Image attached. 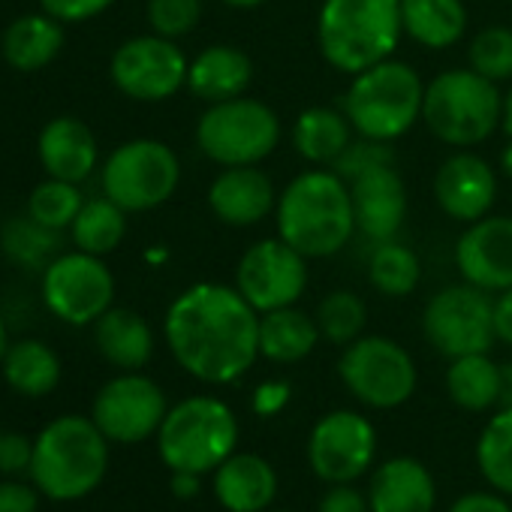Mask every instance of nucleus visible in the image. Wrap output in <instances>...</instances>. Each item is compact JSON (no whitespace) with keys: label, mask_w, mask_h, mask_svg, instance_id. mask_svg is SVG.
<instances>
[{"label":"nucleus","mask_w":512,"mask_h":512,"mask_svg":"<svg viewBox=\"0 0 512 512\" xmlns=\"http://www.w3.org/2000/svg\"><path fill=\"white\" fill-rule=\"evenodd\" d=\"M166 344L175 362L202 383H235L260 359V311L235 287L193 284L166 311Z\"/></svg>","instance_id":"obj_1"},{"label":"nucleus","mask_w":512,"mask_h":512,"mask_svg":"<svg viewBox=\"0 0 512 512\" xmlns=\"http://www.w3.org/2000/svg\"><path fill=\"white\" fill-rule=\"evenodd\" d=\"M278 238L308 260L335 256L356 232L350 184L335 169H308L296 175L275 205Z\"/></svg>","instance_id":"obj_2"},{"label":"nucleus","mask_w":512,"mask_h":512,"mask_svg":"<svg viewBox=\"0 0 512 512\" xmlns=\"http://www.w3.org/2000/svg\"><path fill=\"white\" fill-rule=\"evenodd\" d=\"M401 37V0H323L317 16V46L347 76L392 58Z\"/></svg>","instance_id":"obj_3"},{"label":"nucleus","mask_w":512,"mask_h":512,"mask_svg":"<svg viewBox=\"0 0 512 512\" xmlns=\"http://www.w3.org/2000/svg\"><path fill=\"white\" fill-rule=\"evenodd\" d=\"M109 437L88 416H61L34 440L31 479L49 500H82L106 476Z\"/></svg>","instance_id":"obj_4"},{"label":"nucleus","mask_w":512,"mask_h":512,"mask_svg":"<svg viewBox=\"0 0 512 512\" xmlns=\"http://www.w3.org/2000/svg\"><path fill=\"white\" fill-rule=\"evenodd\" d=\"M425 85L419 73L395 58H386L353 76L341 109L353 130L365 139L395 142L422 118Z\"/></svg>","instance_id":"obj_5"},{"label":"nucleus","mask_w":512,"mask_h":512,"mask_svg":"<svg viewBox=\"0 0 512 512\" xmlns=\"http://www.w3.org/2000/svg\"><path fill=\"white\" fill-rule=\"evenodd\" d=\"M422 121L440 142L473 148L503 124V94L470 67L446 70L425 85Z\"/></svg>","instance_id":"obj_6"},{"label":"nucleus","mask_w":512,"mask_h":512,"mask_svg":"<svg viewBox=\"0 0 512 512\" xmlns=\"http://www.w3.org/2000/svg\"><path fill=\"white\" fill-rule=\"evenodd\" d=\"M238 446V419L220 398L193 395L169 407L157 449L169 470L214 473Z\"/></svg>","instance_id":"obj_7"},{"label":"nucleus","mask_w":512,"mask_h":512,"mask_svg":"<svg viewBox=\"0 0 512 512\" xmlns=\"http://www.w3.org/2000/svg\"><path fill=\"white\" fill-rule=\"evenodd\" d=\"M281 142V118L260 100L211 103L196 124L199 151L217 166H260Z\"/></svg>","instance_id":"obj_8"},{"label":"nucleus","mask_w":512,"mask_h":512,"mask_svg":"<svg viewBox=\"0 0 512 512\" xmlns=\"http://www.w3.org/2000/svg\"><path fill=\"white\" fill-rule=\"evenodd\" d=\"M103 196L124 211H151L172 199L181 181L178 154L160 139H130L103 163Z\"/></svg>","instance_id":"obj_9"},{"label":"nucleus","mask_w":512,"mask_h":512,"mask_svg":"<svg viewBox=\"0 0 512 512\" xmlns=\"http://www.w3.org/2000/svg\"><path fill=\"white\" fill-rule=\"evenodd\" d=\"M338 374L350 395L374 410H395L416 392L413 356L392 338L362 335L344 347Z\"/></svg>","instance_id":"obj_10"},{"label":"nucleus","mask_w":512,"mask_h":512,"mask_svg":"<svg viewBox=\"0 0 512 512\" xmlns=\"http://www.w3.org/2000/svg\"><path fill=\"white\" fill-rule=\"evenodd\" d=\"M422 332L428 344L446 359L488 353L497 341L494 302L473 284H455L440 290L422 314Z\"/></svg>","instance_id":"obj_11"},{"label":"nucleus","mask_w":512,"mask_h":512,"mask_svg":"<svg viewBox=\"0 0 512 512\" xmlns=\"http://www.w3.org/2000/svg\"><path fill=\"white\" fill-rule=\"evenodd\" d=\"M112 299L115 278L103 256L76 247L73 253H58L43 269V302L70 326L97 323L112 308Z\"/></svg>","instance_id":"obj_12"},{"label":"nucleus","mask_w":512,"mask_h":512,"mask_svg":"<svg viewBox=\"0 0 512 512\" xmlns=\"http://www.w3.org/2000/svg\"><path fill=\"white\" fill-rule=\"evenodd\" d=\"M235 290L260 314L290 308L308 290V256L284 238L256 241L238 260Z\"/></svg>","instance_id":"obj_13"},{"label":"nucleus","mask_w":512,"mask_h":512,"mask_svg":"<svg viewBox=\"0 0 512 512\" xmlns=\"http://www.w3.org/2000/svg\"><path fill=\"white\" fill-rule=\"evenodd\" d=\"M187 67L190 61L175 40L145 34L115 49L109 76L124 97L139 103H163L187 88Z\"/></svg>","instance_id":"obj_14"},{"label":"nucleus","mask_w":512,"mask_h":512,"mask_svg":"<svg viewBox=\"0 0 512 512\" xmlns=\"http://www.w3.org/2000/svg\"><path fill=\"white\" fill-rule=\"evenodd\" d=\"M166 413L163 389L139 371H124L97 392L91 419L115 443H142L160 431Z\"/></svg>","instance_id":"obj_15"},{"label":"nucleus","mask_w":512,"mask_h":512,"mask_svg":"<svg viewBox=\"0 0 512 512\" xmlns=\"http://www.w3.org/2000/svg\"><path fill=\"white\" fill-rule=\"evenodd\" d=\"M377 455V431L356 410L326 413L308 437V464L329 482H356Z\"/></svg>","instance_id":"obj_16"},{"label":"nucleus","mask_w":512,"mask_h":512,"mask_svg":"<svg viewBox=\"0 0 512 512\" xmlns=\"http://www.w3.org/2000/svg\"><path fill=\"white\" fill-rule=\"evenodd\" d=\"M455 266L461 278L485 293L512 287V217H482L467 223L455 244Z\"/></svg>","instance_id":"obj_17"},{"label":"nucleus","mask_w":512,"mask_h":512,"mask_svg":"<svg viewBox=\"0 0 512 512\" xmlns=\"http://www.w3.org/2000/svg\"><path fill=\"white\" fill-rule=\"evenodd\" d=\"M497 196L494 169L476 154H452L434 175V199L452 220L476 223L482 220Z\"/></svg>","instance_id":"obj_18"},{"label":"nucleus","mask_w":512,"mask_h":512,"mask_svg":"<svg viewBox=\"0 0 512 512\" xmlns=\"http://www.w3.org/2000/svg\"><path fill=\"white\" fill-rule=\"evenodd\" d=\"M350 184L356 232L371 241H392L407 217V187L395 166H377Z\"/></svg>","instance_id":"obj_19"},{"label":"nucleus","mask_w":512,"mask_h":512,"mask_svg":"<svg viewBox=\"0 0 512 512\" xmlns=\"http://www.w3.org/2000/svg\"><path fill=\"white\" fill-rule=\"evenodd\" d=\"M275 205V184L260 166H226L208 187V208L226 226H256Z\"/></svg>","instance_id":"obj_20"},{"label":"nucleus","mask_w":512,"mask_h":512,"mask_svg":"<svg viewBox=\"0 0 512 512\" xmlns=\"http://www.w3.org/2000/svg\"><path fill=\"white\" fill-rule=\"evenodd\" d=\"M37 157L49 178L82 184L94 172L100 148H97V136L82 118L61 115L40 130Z\"/></svg>","instance_id":"obj_21"},{"label":"nucleus","mask_w":512,"mask_h":512,"mask_svg":"<svg viewBox=\"0 0 512 512\" xmlns=\"http://www.w3.org/2000/svg\"><path fill=\"white\" fill-rule=\"evenodd\" d=\"M437 485L428 467L416 458L398 455L380 464L368 485L371 512H434Z\"/></svg>","instance_id":"obj_22"},{"label":"nucleus","mask_w":512,"mask_h":512,"mask_svg":"<svg viewBox=\"0 0 512 512\" xmlns=\"http://www.w3.org/2000/svg\"><path fill=\"white\" fill-rule=\"evenodd\" d=\"M278 494L275 467L253 452H232L214 470V497L226 512H266Z\"/></svg>","instance_id":"obj_23"},{"label":"nucleus","mask_w":512,"mask_h":512,"mask_svg":"<svg viewBox=\"0 0 512 512\" xmlns=\"http://www.w3.org/2000/svg\"><path fill=\"white\" fill-rule=\"evenodd\" d=\"M250 79L253 64L235 46H208L187 67V91L208 106L244 97Z\"/></svg>","instance_id":"obj_24"},{"label":"nucleus","mask_w":512,"mask_h":512,"mask_svg":"<svg viewBox=\"0 0 512 512\" xmlns=\"http://www.w3.org/2000/svg\"><path fill=\"white\" fill-rule=\"evenodd\" d=\"M67 43L64 22L52 19L49 13H31L16 19L0 40L4 61L19 73H37L49 67Z\"/></svg>","instance_id":"obj_25"},{"label":"nucleus","mask_w":512,"mask_h":512,"mask_svg":"<svg viewBox=\"0 0 512 512\" xmlns=\"http://www.w3.org/2000/svg\"><path fill=\"white\" fill-rule=\"evenodd\" d=\"M94 341L100 356L121 371H139L154 353V332L148 320L130 308H109L94 323Z\"/></svg>","instance_id":"obj_26"},{"label":"nucleus","mask_w":512,"mask_h":512,"mask_svg":"<svg viewBox=\"0 0 512 512\" xmlns=\"http://www.w3.org/2000/svg\"><path fill=\"white\" fill-rule=\"evenodd\" d=\"M320 326L311 314L296 305L260 314V356L278 365L302 362L314 353L320 341Z\"/></svg>","instance_id":"obj_27"},{"label":"nucleus","mask_w":512,"mask_h":512,"mask_svg":"<svg viewBox=\"0 0 512 512\" xmlns=\"http://www.w3.org/2000/svg\"><path fill=\"white\" fill-rule=\"evenodd\" d=\"M404 34L425 49H452L467 31L461 0H401Z\"/></svg>","instance_id":"obj_28"},{"label":"nucleus","mask_w":512,"mask_h":512,"mask_svg":"<svg viewBox=\"0 0 512 512\" xmlns=\"http://www.w3.org/2000/svg\"><path fill=\"white\" fill-rule=\"evenodd\" d=\"M353 124L347 121L344 109L332 106H311L296 118L293 145L296 151L314 166H332L347 145L353 142Z\"/></svg>","instance_id":"obj_29"},{"label":"nucleus","mask_w":512,"mask_h":512,"mask_svg":"<svg viewBox=\"0 0 512 512\" xmlns=\"http://www.w3.org/2000/svg\"><path fill=\"white\" fill-rule=\"evenodd\" d=\"M446 371V392L452 404L470 413H482L491 407H500V389H503V368L488 359V353H470L449 359Z\"/></svg>","instance_id":"obj_30"},{"label":"nucleus","mask_w":512,"mask_h":512,"mask_svg":"<svg viewBox=\"0 0 512 512\" xmlns=\"http://www.w3.org/2000/svg\"><path fill=\"white\" fill-rule=\"evenodd\" d=\"M0 368H4V380L10 383V389H16L19 395H28V398H43V395L55 392L61 383L58 353L37 338L10 344Z\"/></svg>","instance_id":"obj_31"},{"label":"nucleus","mask_w":512,"mask_h":512,"mask_svg":"<svg viewBox=\"0 0 512 512\" xmlns=\"http://www.w3.org/2000/svg\"><path fill=\"white\" fill-rule=\"evenodd\" d=\"M70 235L79 250L106 256L127 235V211L118 202H112L109 196L85 199V205L79 208V214L70 226Z\"/></svg>","instance_id":"obj_32"},{"label":"nucleus","mask_w":512,"mask_h":512,"mask_svg":"<svg viewBox=\"0 0 512 512\" xmlns=\"http://www.w3.org/2000/svg\"><path fill=\"white\" fill-rule=\"evenodd\" d=\"M58 241L61 232L43 226L34 220L28 211L22 217H13L0 229V250L7 253V260L28 269V272H43L55 256H58Z\"/></svg>","instance_id":"obj_33"},{"label":"nucleus","mask_w":512,"mask_h":512,"mask_svg":"<svg viewBox=\"0 0 512 512\" xmlns=\"http://www.w3.org/2000/svg\"><path fill=\"white\" fill-rule=\"evenodd\" d=\"M422 278L419 256L407 247L392 241H380L368 260V281L377 293L389 299H404L416 290Z\"/></svg>","instance_id":"obj_34"},{"label":"nucleus","mask_w":512,"mask_h":512,"mask_svg":"<svg viewBox=\"0 0 512 512\" xmlns=\"http://www.w3.org/2000/svg\"><path fill=\"white\" fill-rule=\"evenodd\" d=\"M476 464L494 491L512 497V407H500L482 428Z\"/></svg>","instance_id":"obj_35"},{"label":"nucleus","mask_w":512,"mask_h":512,"mask_svg":"<svg viewBox=\"0 0 512 512\" xmlns=\"http://www.w3.org/2000/svg\"><path fill=\"white\" fill-rule=\"evenodd\" d=\"M365 323H368V308H365V299L353 290H335L329 293L320 308H317V326H320V335L329 341V344H338V347H347L353 344L356 338H362L365 332Z\"/></svg>","instance_id":"obj_36"},{"label":"nucleus","mask_w":512,"mask_h":512,"mask_svg":"<svg viewBox=\"0 0 512 512\" xmlns=\"http://www.w3.org/2000/svg\"><path fill=\"white\" fill-rule=\"evenodd\" d=\"M85 205L82 193H79V184L73 181H61V178H46L40 181L31 196H28V214L34 220H40L43 226L49 229H70L79 208Z\"/></svg>","instance_id":"obj_37"},{"label":"nucleus","mask_w":512,"mask_h":512,"mask_svg":"<svg viewBox=\"0 0 512 512\" xmlns=\"http://www.w3.org/2000/svg\"><path fill=\"white\" fill-rule=\"evenodd\" d=\"M470 70L491 82H509L512 79V28L491 25L479 31L470 43Z\"/></svg>","instance_id":"obj_38"},{"label":"nucleus","mask_w":512,"mask_h":512,"mask_svg":"<svg viewBox=\"0 0 512 512\" xmlns=\"http://www.w3.org/2000/svg\"><path fill=\"white\" fill-rule=\"evenodd\" d=\"M202 19V0H148L151 34L166 40L187 37Z\"/></svg>","instance_id":"obj_39"},{"label":"nucleus","mask_w":512,"mask_h":512,"mask_svg":"<svg viewBox=\"0 0 512 512\" xmlns=\"http://www.w3.org/2000/svg\"><path fill=\"white\" fill-rule=\"evenodd\" d=\"M377 166H395L389 142L359 136V142H350L347 151L329 169H335L344 181H353V178H359V175H365V172H371Z\"/></svg>","instance_id":"obj_40"},{"label":"nucleus","mask_w":512,"mask_h":512,"mask_svg":"<svg viewBox=\"0 0 512 512\" xmlns=\"http://www.w3.org/2000/svg\"><path fill=\"white\" fill-rule=\"evenodd\" d=\"M34 467V440L25 434H0V473L19 476Z\"/></svg>","instance_id":"obj_41"},{"label":"nucleus","mask_w":512,"mask_h":512,"mask_svg":"<svg viewBox=\"0 0 512 512\" xmlns=\"http://www.w3.org/2000/svg\"><path fill=\"white\" fill-rule=\"evenodd\" d=\"M40 4H43V13H49L52 19L64 25H76V22L97 19L115 4V0H40Z\"/></svg>","instance_id":"obj_42"},{"label":"nucleus","mask_w":512,"mask_h":512,"mask_svg":"<svg viewBox=\"0 0 512 512\" xmlns=\"http://www.w3.org/2000/svg\"><path fill=\"white\" fill-rule=\"evenodd\" d=\"M317 512H371V506H368V494L353 488V482H338L323 494Z\"/></svg>","instance_id":"obj_43"},{"label":"nucleus","mask_w":512,"mask_h":512,"mask_svg":"<svg viewBox=\"0 0 512 512\" xmlns=\"http://www.w3.org/2000/svg\"><path fill=\"white\" fill-rule=\"evenodd\" d=\"M40 509V494L19 482V479H7L0 482V512H37Z\"/></svg>","instance_id":"obj_44"},{"label":"nucleus","mask_w":512,"mask_h":512,"mask_svg":"<svg viewBox=\"0 0 512 512\" xmlns=\"http://www.w3.org/2000/svg\"><path fill=\"white\" fill-rule=\"evenodd\" d=\"M290 395H293V389L284 380L260 383V386H256V392H253V410L260 413V416H275V413H281L287 407Z\"/></svg>","instance_id":"obj_45"},{"label":"nucleus","mask_w":512,"mask_h":512,"mask_svg":"<svg viewBox=\"0 0 512 512\" xmlns=\"http://www.w3.org/2000/svg\"><path fill=\"white\" fill-rule=\"evenodd\" d=\"M449 512H512V506L500 491H470L461 494L449 506Z\"/></svg>","instance_id":"obj_46"},{"label":"nucleus","mask_w":512,"mask_h":512,"mask_svg":"<svg viewBox=\"0 0 512 512\" xmlns=\"http://www.w3.org/2000/svg\"><path fill=\"white\" fill-rule=\"evenodd\" d=\"M494 332L497 341L512 347V287L500 293V299L494 302Z\"/></svg>","instance_id":"obj_47"},{"label":"nucleus","mask_w":512,"mask_h":512,"mask_svg":"<svg viewBox=\"0 0 512 512\" xmlns=\"http://www.w3.org/2000/svg\"><path fill=\"white\" fill-rule=\"evenodd\" d=\"M169 488H172V494H175V497H181V500H190V497H196V494H199V488H202V479H199V473L172 470Z\"/></svg>","instance_id":"obj_48"},{"label":"nucleus","mask_w":512,"mask_h":512,"mask_svg":"<svg viewBox=\"0 0 512 512\" xmlns=\"http://www.w3.org/2000/svg\"><path fill=\"white\" fill-rule=\"evenodd\" d=\"M220 4H226L229 10H256V7L269 4V0H220Z\"/></svg>","instance_id":"obj_49"},{"label":"nucleus","mask_w":512,"mask_h":512,"mask_svg":"<svg viewBox=\"0 0 512 512\" xmlns=\"http://www.w3.org/2000/svg\"><path fill=\"white\" fill-rule=\"evenodd\" d=\"M500 172H503L506 178H512V136H509V145L500 151Z\"/></svg>","instance_id":"obj_50"},{"label":"nucleus","mask_w":512,"mask_h":512,"mask_svg":"<svg viewBox=\"0 0 512 512\" xmlns=\"http://www.w3.org/2000/svg\"><path fill=\"white\" fill-rule=\"evenodd\" d=\"M509 136H512V88H509V94L503 97V124H500Z\"/></svg>","instance_id":"obj_51"},{"label":"nucleus","mask_w":512,"mask_h":512,"mask_svg":"<svg viewBox=\"0 0 512 512\" xmlns=\"http://www.w3.org/2000/svg\"><path fill=\"white\" fill-rule=\"evenodd\" d=\"M7 350H10V335H7V323H4V314H0V362H4Z\"/></svg>","instance_id":"obj_52"},{"label":"nucleus","mask_w":512,"mask_h":512,"mask_svg":"<svg viewBox=\"0 0 512 512\" xmlns=\"http://www.w3.org/2000/svg\"><path fill=\"white\" fill-rule=\"evenodd\" d=\"M266 512H269V509H266Z\"/></svg>","instance_id":"obj_53"}]
</instances>
